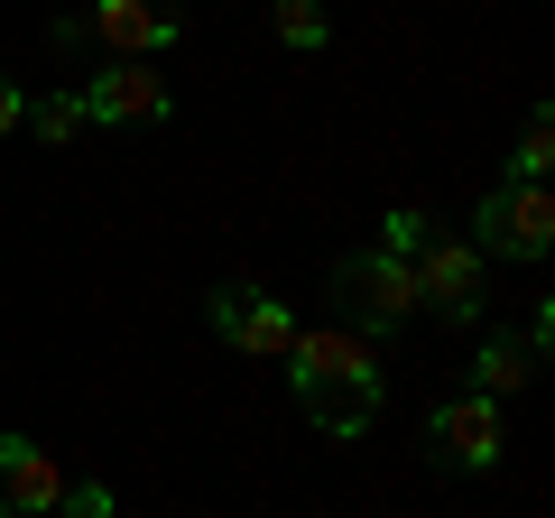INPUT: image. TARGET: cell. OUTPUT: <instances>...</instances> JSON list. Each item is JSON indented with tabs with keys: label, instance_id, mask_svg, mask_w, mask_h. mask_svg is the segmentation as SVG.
<instances>
[{
	"label": "cell",
	"instance_id": "1",
	"mask_svg": "<svg viewBox=\"0 0 555 518\" xmlns=\"http://www.w3.org/2000/svg\"><path fill=\"white\" fill-rule=\"evenodd\" d=\"M287 389H297L306 426H315L324 444H361L379 426V389H389V371H379V342L352 334V324H315V334L287 342Z\"/></svg>",
	"mask_w": 555,
	"mask_h": 518
},
{
	"label": "cell",
	"instance_id": "2",
	"mask_svg": "<svg viewBox=\"0 0 555 518\" xmlns=\"http://www.w3.org/2000/svg\"><path fill=\"white\" fill-rule=\"evenodd\" d=\"M500 454H509V417H500V399L463 389V399L426 407V463H436V472L481 481V472H500Z\"/></svg>",
	"mask_w": 555,
	"mask_h": 518
},
{
	"label": "cell",
	"instance_id": "3",
	"mask_svg": "<svg viewBox=\"0 0 555 518\" xmlns=\"http://www.w3.org/2000/svg\"><path fill=\"white\" fill-rule=\"evenodd\" d=\"M473 250L481 259H546L555 250V195H546V185L500 177L491 195L473 204Z\"/></svg>",
	"mask_w": 555,
	"mask_h": 518
},
{
	"label": "cell",
	"instance_id": "4",
	"mask_svg": "<svg viewBox=\"0 0 555 518\" xmlns=\"http://www.w3.org/2000/svg\"><path fill=\"white\" fill-rule=\"evenodd\" d=\"M334 297L352 306V334H398V324L416 315V259L343 250V259H334Z\"/></svg>",
	"mask_w": 555,
	"mask_h": 518
},
{
	"label": "cell",
	"instance_id": "5",
	"mask_svg": "<svg viewBox=\"0 0 555 518\" xmlns=\"http://www.w3.org/2000/svg\"><path fill=\"white\" fill-rule=\"evenodd\" d=\"M204 334L222 342V352H250V361H287V342H297V315H287V297H269V287L232 279L204 297Z\"/></svg>",
	"mask_w": 555,
	"mask_h": 518
},
{
	"label": "cell",
	"instance_id": "6",
	"mask_svg": "<svg viewBox=\"0 0 555 518\" xmlns=\"http://www.w3.org/2000/svg\"><path fill=\"white\" fill-rule=\"evenodd\" d=\"M481 306H491V259H481L473 241H426V250H416V315L481 324Z\"/></svg>",
	"mask_w": 555,
	"mask_h": 518
},
{
	"label": "cell",
	"instance_id": "7",
	"mask_svg": "<svg viewBox=\"0 0 555 518\" xmlns=\"http://www.w3.org/2000/svg\"><path fill=\"white\" fill-rule=\"evenodd\" d=\"M83 112H93L102 130H158V120L177 112V83H167L149 56H112L93 83H83Z\"/></svg>",
	"mask_w": 555,
	"mask_h": 518
},
{
	"label": "cell",
	"instance_id": "8",
	"mask_svg": "<svg viewBox=\"0 0 555 518\" xmlns=\"http://www.w3.org/2000/svg\"><path fill=\"white\" fill-rule=\"evenodd\" d=\"M83 38H102L112 56H149L158 65L167 47L185 38V0H93V10H83Z\"/></svg>",
	"mask_w": 555,
	"mask_h": 518
},
{
	"label": "cell",
	"instance_id": "9",
	"mask_svg": "<svg viewBox=\"0 0 555 518\" xmlns=\"http://www.w3.org/2000/svg\"><path fill=\"white\" fill-rule=\"evenodd\" d=\"M65 500V472L47 463V444L0 436V518H47Z\"/></svg>",
	"mask_w": 555,
	"mask_h": 518
},
{
	"label": "cell",
	"instance_id": "10",
	"mask_svg": "<svg viewBox=\"0 0 555 518\" xmlns=\"http://www.w3.org/2000/svg\"><path fill=\"white\" fill-rule=\"evenodd\" d=\"M537 361H546V342H537V334H481L473 389H481V399H518V389L537 379Z\"/></svg>",
	"mask_w": 555,
	"mask_h": 518
},
{
	"label": "cell",
	"instance_id": "11",
	"mask_svg": "<svg viewBox=\"0 0 555 518\" xmlns=\"http://www.w3.org/2000/svg\"><path fill=\"white\" fill-rule=\"evenodd\" d=\"M20 130H28L38 148H75L83 130H93V112H83V93H65V83H56V93H38V102H28V120H20Z\"/></svg>",
	"mask_w": 555,
	"mask_h": 518
},
{
	"label": "cell",
	"instance_id": "12",
	"mask_svg": "<svg viewBox=\"0 0 555 518\" xmlns=\"http://www.w3.org/2000/svg\"><path fill=\"white\" fill-rule=\"evenodd\" d=\"M269 38L287 56H324L334 47V20H324V0H269Z\"/></svg>",
	"mask_w": 555,
	"mask_h": 518
},
{
	"label": "cell",
	"instance_id": "13",
	"mask_svg": "<svg viewBox=\"0 0 555 518\" xmlns=\"http://www.w3.org/2000/svg\"><path fill=\"white\" fill-rule=\"evenodd\" d=\"M546 167H555V112L537 102L528 130H518V148H509V177H518V185H546Z\"/></svg>",
	"mask_w": 555,
	"mask_h": 518
},
{
	"label": "cell",
	"instance_id": "14",
	"mask_svg": "<svg viewBox=\"0 0 555 518\" xmlns=\"http://www.w3.org/2000/svg\"><path fill=\"white\" fill-rule=\"evenodd\" d=\"M426 241H436V232H426V213H416V204H389V213H379V241H371V250H389V259H416Z\"/></svg>",
	"mask_w": 555,
	"mask_h": 518
},
{
	"label": "cell",
	"instance_id": "15",
	"mask_svg": "<svg viewBox=\"0 0 555 518\" xmlns=\"http://www.w3.org/2000/svg\"><path fill=\"white\" fill-rule=\"evenodd\" d=\"M56 509H65V518H112V491H102V481H75Z\"/></svg>",
	"mask_w": 555,
	"mask_h": 518
},
{
	"label": "cell",
	"instance_id": "16",
	"mask_svg": "<svg viewBox=\"0 0 555 518\" xmlns=\"http://www.w3.org/2000/svg\"><path fill=\"white\" fill-rule=\"evenodd\" d=\"M20 120H28V93H20V83H10V75H0V140H10Z\"/></svg>",
	"mask_w": 555,
	"mask_h": 518
},
{
	"label": "cell",
	"instance_id": "17",
	"mask_svg": "<svg viewBox=\"0 0 555 518\" xmlns=\"http://www.w3.org/2000/svg\"><path fill=\"white\" fill-rule=\"evenodd\" d=\"M47 518H65V509H47Z\"/></svg>",
	"mask_w": 555,
	"mask_h": 518
}]
</instances>
